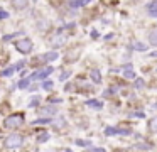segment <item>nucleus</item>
<instances>
[{"label":"nucleus","instance_id":"nucleus-23","mask_svg":"<svg viewBox=\"0 0 157 152\" xmlns=\"http://www.w3.org/2000/svg\"><path fill=\"white\" fill-rule=\"evenodd\" d=\"M7 17H9V14L5 10H0V19H7Z\"/></svg>","mask_w":157,"mask_h":152},{"label":"nucleus","instance_id":"nucleus-25","mask_svg":"<svg viewBox=\"0 0 157 152\" xmlns=\"http://www.w3.org/2000/svg\"><path fill=\"white\" fill-rule=\"evenodd\" d=\"M150 56H152V57H157V53H152V54H150Z\"/></svg>","mask_w":157,"mask_h":152},{"label":"nucleus","instance_id":"nucleus-21","mask_svg":"<svg viewBox=\"0 0 157 152\" xmlns=\"http://www.w3.org/2000/svg\"><path fill=\"white\" fill-rule=\"evenodd\" d=\"M12 73H14V69H12V68H7V69L4 71V76H10Z\"/></svg>","mask_w":157,"mask_h":152},{"label":"nucleus","instance_id":"nucleus-17","mask_svg":"<svg viewBox=\"0 0 157 152\" xmlns=\"http://www.w3.org/2000/svg\"><path fill=\"white\" fill-rule=\"evenodd\" d=\"M79 51H81V49H76L75 53L71 51V53L68 54V61H76V57H75V56H78V54H79Z\"/></svg>","mask_w":157,"mask_h":152},{"label":"nucleus","instance_id":"nucleus-5","mask_svg":"<svg viewBox=\"0 0 157 152\" xmlns=\"http://www.w3.org/2000/svg\"><path fill=\"white\" fill-rule=\"evenodd\" d=\"M64 42H66V37H64V36H59V34H56V36L51 39L52 47H59V46H63Z\"/></svg>","mask_w":157,"mask_h":152},{"label":"nucleus","instance_id":"nucleus-22","mask_svg":"<svg viewBox=\"0 0 157 152\" xmlns=\"http://www.w3.org/2000/svg\"><path fill=\"white\" fill-rule=\"evenodd\" d=\"M135 86L137 88H144V80H137L135 81Z\"/></svg>","mask_w":157,"mask_h":152},{"label":"nucleus","instance_id":"nucleus-7","mask_svg":"<svg viewBox=\"0 0 157 152\" xmlns=\"http://www.w3.org/2000/svg\"><path fill=\"white\" fill-rule=\"evenodd\" d=\"M149 44L150 46H157V29L149 34Z\"/></svg>","mask_w":157,"mask_h":152},{"label":"nucleus","instance_id":"nucleus-8","mask_svg":"<svg viewBox=\"0 0 157 152\" xmlns=\"http://www.w3.org/2000/svg\"><path fill=\"white\" fill-rule=\"evenodd\" d=\"M48 27H49V20H48V19H41V20L37 22V29H39V30H46Z\"/></svg>","mask_w":157,"mask_h":152},{"label":"nucleus","instance_id":"nucleus-2","mask_svg":"<svg viewBox=\"0 0 157 152\" xmlns=\"http://www.w3.org/2000/svg\"><path fill=\"white\" fill-rule=\"evenodd\" d=\"M22 142H24L22 135L10 134L7 138H5V147H7V149H17V147H21V145H22Z\"/></svg>","mask_w":157,"mask_h":152},{"label":"nucleus","instance_id":"nucleus-14","mask_svg":"<svg viewBox=\"0 0 157 152\" xmlns=\"http://www.w3.org/2000/svg\"><path fill=\"white\" fill-rule=\"evenodd\" d=\"M86 105H88V107H93V108H96V110H100V108H101V101H95V100H90Z\"/></svg>","mask_w":157,"mask_h":152},{"label":"nucleus","instance_id":"nucleus-16","mask_svg":"<svg viewBox=\"0 0 157 152\" xmlns=\"http://www.w3.org/2000/svg\"><path fill=\"white\" fill-rule=\"evenodd\" d=\"M132 47H133V49H137V51H145L147 49V46H145V44H142V42H133Z\"/></svg>","mask_w":157,"mask_h":152},{"label":"nucleus","instance_id":"nucleus-6","mask_svg":"<svg viewBox=\"0 0 157 152\" xmlns=\"http://www.w3.org/2000/svg\"><path fill=\"white\" fill-rule=\"evenodd\" d=\"M147 12H149L152 17H155V19H157V0H152V2L147 5Z\"/></svg>","mask_w":157,"mask_h":152},{"label":"nucleus","instance_id":"nucleus-3","mask_svg":"<svg viewBox=\"0 0 157 152\" xmlns=\"http://www.w3.org/2000/svg\"><path fill=\"white\" fill-rule=\"evenodd\" d=\"M15 49L22 54H29L32 51V41L31 39H21L15 42Z\"/></svg>","mask_w":157,"mask_h":152},{"label":"nucleus","instance_id":"nucleus-9","mask_svg":"<svg viewBox=\"0 0 157 152\" xmlns=\"http://www.w3.org/2000/svg\"><path fill=\"white\" fill-rule=\"evenodd\" d=\"M123 76H125L127 80H133V78H135V71H133L132 68H127V69L123 71Z\"/></svg>","mask_w":157,"mask_h":152},{"label":"nucleus","instance_id":"nucleus-1","mask_svg":"<svg viewBox=\"0 0 157 152\" xmlns=\"http://www.w3.org/2000/svg\"><path fill=\"white\" fill-rule=\"evenodd\" d=\"M22 123H24V117L19 115V113L10 115V117H7L4 120V127L5 128H17V127H21Z\"/></svg>","mask_w":157,"mask_h":152},{"label":"nucleus","instance_id":"nucleus-15","mask_svg":"<svg viewBox=\"0 0 157 152\" xmlns=\"http://www.w3.org/2000/svg\"><path fill=\"white\" fill-rule=\"evenodd\" d=\"M149 128H150L152 132H157V117H154L152 120L149 122Z\"/></svg>","mask_w":157,"mask_h":152},{"label":"nucleus","instance_id":"nucleus-13","mask_svg":"<svg viewBox=\"0 0 157 152\" xmlns=\"http://www.w3.org/2000/svg\"><path fill=\"white\" fill-rule=\"evenodd\" d=\"M41 113H42V115H54V113H56V108H54V107H46L44 110L41 111Z\"/></svg>","mask_w":157,"mask_h":152},{"label":"nucleus","instance_id":"nucleus-4","mask_svg":"<svg viewBox=\"0 0 157 152\" xmlns=\"http://www.w3.org/2000/svg\"><path fill=\"white\" fill-rule=\"evenodd\" d=\"M27 5H29V0H12V7L15 10H24L27 9Z\"/></svg>","mask_w":157,"mask_h":152},{"label":"nucleus","instance_id":"nucleus-12","mask_svg":"<svg viewBox=\"0 0 157 152\" xmlns=\"http://www.w3.org/2000/svg\"><path fill=\"white\" fill-rule=\"evenodd\" d=\"M42 57H44V61H54L56 57H58V53H54V51H52V53H48L46 56H42Z\"/></svg>","mask_w":157,"mask_h":152},{"label":"nucleus","instance_id":"nucleus-18","mask_svg":"<svg viewBox=\"0 0 157 152\" xmlns=\"http://www.w3.org/2000/svg\"><path fill=\"white\" fill-rule=\"evenodd\" d=\"M39 103V96H32V100L29 101V107H36Z\"/></svg>","mask_w":157,"mask_h":152},{"label":"nucleus","instance_id":"nucleus-10","mask_svg":"<svg viewBox=\"0 0 157 152\" xmlns=\"http://www.w3.org/2000/svg\"><path fill=\"white\" fill-rule=\"evenodd\" d=\"M91 80L95 81V83H100V81H101V74H100L98 69H93L91 71Z\"/></svg>","mask_w":157,"mask_h":152},{"label":"nucleus","instance_id":"nucleus-11","mask_svg":"<svg viewBox=\"0 0 157 152\" xmlns=\"http://www.w3.org/2000/svg\"><path fill=\"white\" fill-rule=\"evenodd\" d=\"M51 73H52V69H51V68H48V69H44L42 73H37V74H34L32 78H34V80H36V78H44V76H49Z\"/></svg>","mask_w":157,"mask_h":152},{"label":"nucleus","instance_id":"nucleus-24","mask_svg":"<svg viewBox=\"0 0 157 152\" xmlns=\"http://www.w3.org/2000/svg\"><path fill=\"white\" fill-rule=\"evenodd\" d=\"M91 152H105V150H103V149H93Z\"/></svg>","mask_w":157,"mask_h":152},{"label":"nucleus","instance_id":"nucleus-19","mask_svg":"<svg viewBox=\"0 0 157 152\" xmlns=\"http://www.w3.org/2000/svg\"><path fill=\"white\" fill-rule=\"evenodd\" d=\"M49 140V134H41L39 135V142H48Z\"/></svg>","mask_w":157,"mask_h":152},{"label":"nucleus","instance_id":"nucleus-20","mask_svg":"<svg viewBox=\"0 0 157 152\" xmlns=\"http://www.w3.org/2000/svg\"><path fill=\"white\" fill-rule=\"evenodd\" d=\"M42 88H44V90H51V88H52V81H46V83L42 84Z\"/></svg>","mask_w":157,"mask_h":152}]
</instances>
